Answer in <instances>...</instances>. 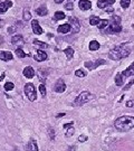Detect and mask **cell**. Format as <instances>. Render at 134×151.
<instances>
[{
    "mask_svg": "<svg viewBox=\"0 0 134 151\" xmlns=\"http://www.w3.org/2000/svg\"><path fill=\"white\" fill-rule=\"evenodd\" d=\"M114 127L117 131H121V132L130 131L134 128V116H128V115L121 116L115 120Z\"/></svg>",
    "mask_w": 134,
    "mask_h": 151,
    "instance_id": "1",
    "label": "cell"
},
{
    "mask_svg": "<svg viewBox=\"0 0 134 151\" xmlns=\"http://www.w3.org/2000/svg\"><path fill=\"white\" fill-rule=\"evenodd\" d=\"M131 53V49L125 46V45H119L116 47H114L113 49L110 50L108 53V56L113 61H120V59H123V58L127 57Z\"/></svg>",
    "mask_w": 134,
    "mask_h": 151,
    "instance_id": "2",
    "label": "cell"
},
{
    "mask_svg": "<svg viewBox=\"0 0 134 151\" xmlns=\"http://www.w3.org/2000/svg\"><path fill=\"white\" fill-rule=\"evenodd\" d=\"M24 88H25V94L27 95L28 100L34 102L37 99V93H36V88L34 86V84L33 83H27Z\"/></svg>",
    "mask_w": 134,
    "mask_h": 151,
    "instance_id": "3",
    "label": "cell"
},
{
    "mask_svg": "<svg viewBox=\"0 0 134 151\" xmlns=\"http://www.w3.org/2000/svg\"><path fill=\"white\" fill-rule=\"evenodd\" d=\"M122 30V26H121V18L119 16H114L113 22L111 24V26H108V33H120Z\"/></svg>",
    "mask_w": 134,
    "mask_h": 151,
    "instance_id": "4",
    "label": "cell"
},
{
    "mask_svg": "<svg viewBox=\"0 0 134 151\" xmlns=\"http://www.w3.org/2000/svg\"><path fill=\"white\" fill-rule=\"evenodd\" d=\"M92 97H93V95L90 93V92H87V91L82 92V93L76 97V100H75V105H82V104H84L86 102H88Z\"/></svg>",
    "mask_w": 134,
    "mask_h": 151,
    "instance_id": "5",
    "label": "cell"
},
{
    "mask_svg": "<svg viewBox=\"0 0 134 151\" xmlns=\"http://www.w3.org/2000/svg\"><path fill=\"white\" fill-rule=\"evenodd\" d=\"M106 64V62L104 59H97V61H94V62H85V67H87L90 71L95 70L96 67H99V65H104Z\"/></svg>",
    "mask_w": 134,
    "mask_h": 151,
    "instance_id": "6",
    "label": "cell"
},
{
    "mask_svg": "<svg viewBox=\"0 0 134 151\" xmlns=\"http://www.w3.org/2000/svg\"><path fill=\"white\" fill-rule=\"evenodd\" d=\"M69 25L73 33H78L81 30V22L76 17H69Z\"/></svg>",
    "mask_w": 134,
    "mask_h": 151,
    "instance_id": "7",
    "label": "cell"
},
{
    "mask_svg": "<svg viewBox=\"0 0 134 151\" xmlns=\"http://www.w3.org/2000/svg\"><path fill=\"white\" fill-rule=\"evenodd\" d=\"M78 6H79V9H81V10L86 11V10H90V9L92 8V2H91L90 0H79Z\"/></svg>",
    "mask_w": 134,
    "mask_h": 151,
    "instance_id": "8",
    "label": "cell"
},
{
    "mask_svg": "<svg viewBox=\"0 0 134 151\" xmlns=\"http://www.w3.org/2000/svg\"><path fill=\"white\" fill-rule=\"evenodd\" d=\"M37 62H44L45 59H47V54L42 49H38L36 50V54L35 56H34Z\"/></svg>",
    "mask_w": 134,
    "mask_h": 151,
    "instance_id": "9",
    "label": "cell"
},
{
    "mask_svg": "<svg viewBox=\"0 0 134 151\" xmlns=\"http://www.w3.org/2000/svg\"><path fill=\"white\" fill-rule=\"evenodd\" d=\"M53 90L55 92H57V93H63V92H65V90H66V84L64 83L62 79H59L56 84H55V86H54Z\"/></svg>",
    "mask_w": 134,
    "mask_h": 151,
    "instance_id": "10",
    "label": "cell"
},
{
    "mask_svg": "<svg viewBox=\"0 0 134 151\" xmlns=\"http://www.w3.org/2000/svg\"><path fill=\"white\" fill-rule=\"evenodd\" d=\"M121 74H122V76H123L124 79H126L128 76H134V63H132L126 70H124Z\"/></svg>",
    "mask_w": 134,
    "mask_h": 151,
    "instance_id": "11",
    "label": "cell"
},
{
    "mask_svg": "<svg viewBox=\"0 0 134 151\" xmlns=\"http://www.w3.org/2000/svg\"><path fill=\"white\" fill-rule=\"evenodd\" d=\"M11 7H12V2L10 0H6V1L1 2L0 3V14H5L8 9Z\"/></svg>",
    "mask_w": 134,
    "mask_h": 151,
    "instance_id": "12",
    "label": "cell"
},
{
    "mask_svg": "<svg viewBox=\"0 0 134 151\" xmlns=\"http://www.w3.org/2000/svg\"><path fill=\"white\" fill-rule=\"evenodd\" d=\"M114 2H115V0H99L97 1V7L105 9V8L110 7L111 5H113Z\"/></svg>",
    "mask_w": 134,
    "mask_h": 151,
    "instance_id": "13",
    "label": "cell"
},
{
    "mask_svg": "<svg viewBox=\"0 0 134 151\" xmlns=\"http://www.w3.org/2000/svg\"><path fill=\"white\" fill-rule=\"evenodd\" d=\"M31 28H33L34 34H36V35H42V29L39 26V22H37V20H33L31 22Z\"/></svg>",
    "mask_w": 134,
    "mask_h": 151,
    "instance_id": "14",
    "label": "cell"
},
{
    "mask_svg": "<svg viewBox=\"0 0 134 151\" xmlns=\"http://www.w3.org/2000/svg\"><path fill=\"white\" fill-rule=\"evenodd\" d=\"M22 73H24V76L27 77V79H33V77L35 76V71H34V68H33L31 66H27V67H25Z\"/></svg>",
    "mask_w": 134,
    "mask_h": 151,
    "instance_id": "15",
    "label": "cell"
},
{
    "mask_svg": "<svg viewBox=\"0 0 134 151\" xmlns=\"http://www.w3.org/2000/svg\"><path fill=\"white\" fill-rule=\"evenodd\" d=\"M0 59L3 62H8L12 59V54L10 51H5V50H0Z\"/></svg>",
    "mask_w": 134,
    "mask_h": 151,
    "instance_id": "16",
    "label": "cell"
},
{
    "mask_svg": "<svg viewBox=\"0 0 134 151\" xmlns=\"http://www.w3.org/2000/svg\"><path fill=\"white\" fill-rule=\"evenodd\" d=\"M71 30H72V27L69 24L60 25V26H58V28H57V31L60 33V34H67V33H69Z\"/></svg>",
    "mask_w": 134,
    "mask_h": 151,
    "instance_id": "17",
    "label": "cell"
},
{
    "mask_svg": "<svg viewBox=\"0 0 134 151\" xmlns=\"http://www.w3.org/2000/svg\"><path fill=\"white\" fill-rule=\"evenodd\" d=\"M11 43L14 45H21V44H24V38L21 35H15L11 38Z\"/></svg>",
    "mask_w": 134,
    "mask_h": 151,
    "instance_id": "18",
    "label": "cell"
},
{
    "mask_svg": "<svg viewBox=\"0 0 134 151\" xmlns=\"http://www.w3.org/2000/svg\"><path fill=\"white\" fill-rule=\"evenodd\" d=\"M26 151H38V145L36 143L35 141H29L28 144H27V148H26Z\"/></svg>",
    "mask_w": 134,
    "mask_h": 151,
    "instance_id": "19",
    "label": "cell"
},
{
    "mask_svg": "<svg viewBox=\"0 0 134 151\" xmlns=\"http://www.w3.org/2000/svg\"><path fill=\"white\" fill-rule=\"evenodd\" d=\"M123 83H124V77L122 76V74H121V73L116 74V76H115V84H116L117 86H122Z\"/></svg>",
    "mask_w": 134,
    "mask_h": 151,
    "instance_id": "20",
    "label": "cell"
},
{
    "mask_svg": "<svg viewBox=\"0 0 134 151\" xmlns=\"http://www.w3.org/2000/svg\"><path fill=\"white\" fill-rule=\"evenodd\" d=\"M36 14L38 15V16H46V15L48 14V10H47V8L46 7L42 6V7L36 9Z\"/></svg>",
    "mask_w": 134,
    "mask_h": 151,
    "instance_id": "21",
    "label": "cell"
},
{
    "mask_svg": "<svg viewBox=\"0 0 134 151\" xmlns=\"http://www.w3.org/2000/svg\"><path fill=\"white\" fill-rule=\"evenodd\" d=\"M64 53H65V55H66L67 59H71V58L74 56V49H73L72 47H67V48H65V49H64Z\"/></svg>",
    "mask_w": 134,
    "mask_h": 151,
    "instance_id": "22",
    "label": "cell"
},
{
    "mask_svg": "<svg viewBox=\"0 0 134 151\" xmlns=\"http://www.w3.org/2000/svg\"><path fill=\"white\" fill-rule=\"evenodd\" d=\"M99 42H96V40H92L91 43H90V50H97L99 48Z\"/></svg>",
    "mask_w": 134,
    "mask_h": 151,
    "instance_id": "23",
    "label": "cell"
},
{
    "mask_svg": "<svg viewBox=\"0 0 134 151\" xmlns=\"http://www.w3.org/2000/svg\"><path fill=\"white\" fill-rule=\"evenodd\" d=\"M101 22V19H99V17H96V16H92L91 18H90V24L92 25V26H97Z\"/></svg>",
    "mask_w": 134,
    "mask_h": 151,
    "instance_id": "24",
    "label": "cell"
},
{
    "mask_svg": "<svg viewBox=\"0 0 134 151\" xmlns=\"http://www.w3.org/2000/svg\"><path fill=\"white\" fill-rule=\"evenodd\" d=\"M65 18V14L63 11H56L55 16H54V20H63Z\"/></svg>",
    "mask_w": 134,
    "mask_h": 151,
    "instance_id": "25",
    "label": "cell"
},
{
    "mask_svg": "<svg viewBox=\"0 0 134 151\" xmlns=\"http://www.w3.org/2000/svg\"><path fill=\"white\" fill-rule=\"evenodd\" d=\"M16 55H17V57H19V58H25L26 56H27V54L24 51V50L21 49V48H17L16 49Z\"/></svg>",
    "mask_w": 134,
    "mask_h": 151,
    "instance_id": "26",
    "label": "cell"
},
{
    "mask_svg": "<svg viewBox=\"0 0 134 151\" xmlns=\"http://www.w3.org/2000/svg\"><path fill=\"white\" fill-rule=\"evenodd\" d=\"M34 44H35L36 46H38L39 48H42V49H45V48H47L48 47V45L47 44H45L44 42H40V40H34Z\"/></svg>",
    "mask_w": 134,
    "mask_h": 151,
    "instance_id": "27",
    "label": "cell"
},
{
    "mask_svg": "<svg viewBox=\"0 0 134 151\" xmlns=\"http://www.w3.org/2000/svg\"><path fill=\"white\" fill-rule=\"evenodd\" d=\"M107 25H108V20L107 19H101V22L97 25V27H99V29H104Z\"/></svg>",
    "mask_w": 134,
    "mask_h": 151,
    "instance_id": "28",
    "label": "cell"
},
{
    "mask_svg": "<svg viewBox=\"0 0 134 151\" xmlns=\"http://www.w3.org/2000/svg\"><path fill=\"white\" fill-rule=\"evenodd\" d=\"M75 75L77 77H85L86 76V72H84L83 70H76L75 71Z\"/></svg>",
    "mask_w": 134,
    "mask_h": 151,
    "instance_id": "29",
    "label": "cell"
},
{
    "mask_svg": "<svg viewBox=\"0 0 134 151\" xmlns=\"http://www.w3.org/2000/svg\"><path fill=\"white\" fill-rule=\"evenodd\" d=\"M130 3H131V0H121V6H122V8H124V9L128 8Z\"/></svg>",
    "mask_w": 134,
    "mask_h": 151,
    "instance_id": "30",
    "label": "cell"
},
{
    "mask_svg": "<svg viewBox=\"0 0 134 151\" xmlns=\"http://www.w3.org/2000/svg\"><path fill=\"white\" fill-rule=\"evenodd\" d=\"M14 87H15L14 83H11V82H8V83L5 84V90H6V91H12Z\"/></svg>",
    "mask_w": 134,
    "mask_h": 151,
    "instance_id": "31",
    "label": "cell"
},
{
    "mask_svg": "<svg viewBox=\"0 0 134 151\" xmlns=\"http://www.w3.org/2000/svg\"><path fill=\"white\" fill-rule=\"evenodd\" d=\"M24 19L25 20H30L31 19V15L28 10H24Z\"/></svg>",
    "mask_w": 134,
    "mask_h": 151,
    "instance_id": "32",
    "label": "cell"
},
{
    "mask_svg": "<svg viewBox=\"0 0 134 151\" xmlns=\"http://www.w3.org/2000/svg\"><path fill=\"white\" fill-rule=\"evenodd\" d=\"M39 91H40V93H42V96L45 97V96H46V87H45L44 84H40V85H39Z\"/></svg>",
    "mask_w": 134,
    "mask_h": 151,
    "instance_id": "33",
    "label": "cell"
},
{
    "mask_svg": "<svg viewBox=\"0 0 134 151\" xmlns=\"http://www.w3.org/2000/svg\"><path fill=\"white\" fill-rule=\"evenodd\" d=\"M74 132H75V130H74V128H73V127H72V128H68L67 132H66V137H67V138L72 137V136L74 134Z\"/></svg>",
    "mask_w": 134,
    "mask_h": 151,
    "instance_id": "34",
    "label": "cell"
},
{
    "mask_svg": "<svg viewBox=\"0 0 134 151\" xmlns=\"http://www.w3.org/2000/svg\"><path fill=\"white\" fill-rule=\"evenodd\" d=\"M48 133H49L50 139H51V140H54V139H55V131H54L53 128H49V129H48Z\"/></svg>",
    "mask_w": 134,
    "mask_h": 151,
    "instance_id": "35",
    "label": "cell"
},
{
    "mask_svg": "<svg viewBox=\"0 0 134 151\" xmlns=\"http://www.w3.org/2000/svg\"><path fill=\"white\" fill-rule=\"evenodd\" d=\"M133 84H134V79H133V81H131V82H130L128 84H126V85L124 86V88H123V90H124V91H127V90H128L130 87H131V86H132V85H133Z\"/></svg>",
    "mask_w": 134,
    "mask_h": 151,
    "instance_id": "36",
    "label": "cell"
},
{
    "mask_svg": "<svg viewBox=\"0 0 134 151\" xmlns=\"http://www.w3.org/2000/svg\"><path fill=\"white\" fill-rule=\"evenodd\" d=\"M87 140V137L86 136H79L78 137V141H81V142H85Z\"/></svg>",
    "mask_w": 134,
    "mask_h": 151,
    "instance_id": "37",
    "label": "cell"
},
{
    "mask_svg": "<svg viewBox=\"0 0 134 151\" xmlns=\"http://www.w3.org/2000/svg\"><path fill=\"white\" fill-rule=\"evenodd\" d=\"M65 8H66L67 10H73V8H74V6H73V2H69V3H67Z\"/></svg>",
    "mask_w": 134,
    "mask_h": 151,
    "instance_id": "38",
    "label": "cell"
},
{
    "mask_svg": "<svg viewBox=\"0 0 134 151\" xmlns=\"http://www.w3.org/2000/svg\"><path fill=\"white\" fill-rule=\"evenodd\" d=\"M126 106L127 108H133L134 106V101H128V102H126Z\"/></svg>",
    "mask_w": 134,
    "mask_h": 151,
    "instance_id": "39",
    "label": "cell"
},
{
    "mask_svg": "<svg viewBox=\"0 0 134 151\" xmlns=\"http://www.w3.org/2000/svg\"><path fill=\"white\" fill-rule=\"evenodd\" d=\"M63 127L65 128V129H68V128H72V127H73V122H72V123H65Z\"/></svg>",
    "mask_w": 134,
    "mask_h": 151,
    "instance_id": "40",
    "label": "cell"
},
{
    "mask_svg": "<svg viewBox=\"0 0 134 151\" xmlns=\"http://www.w3.org/2000/svg\"><path fill=\"white\" fill-rule=\"evenodd\" d=\"M105 10L107 11V13H113V11H114V8H112L111 6H110V7L105 8Z\"/></svg>",
    "mask_w": 134,
    "mask_h": 151,
    "instance_id": "41",
    "label": "cell"
},
{
    "mask_svg": "<svg viewBox=\"0 0 134 151\" xmlns=\"http://www.w3.org/2000/svg\"><path fill=\"white\" fill-rule=\"evenodd\" d=\"M75 149H76V147L73 145V147H69V148L67 149V151H75Z\"/></svg>",
    "mask_w": 134,
    "mask_h": 151,
    "instance_id": "42",
    "label": "cell"
},
{
    "mask_svg": "<svg viewBox=\"0 0 134 151\" xmlns=\"http://www.w3.org/2000/svg\"><path fill=\"white\" fill-rule=\"evenodd\" d=\"M65 113H59V114H57V118H62V116H65Z\"/></svg>",
    "mask_w": 134,
    "mask_h": 151,
    "instance_id": "43",
    "label": "cell"
},
{
    "mask_svg": "<svg viewBox=\"0 0 134 151\" xmlns=\"http://www.w3.org/2000/svg\"><path fill=\"white\" fill-rule=\"evenodd\" d=\"M3 77H5V73H2V74H1V76H0V82L3 79Z\"/></svg>",
    "mask_w": 134,
    "mask_h": 151,
    "instance_id": "44",
    "label": "cell"
},
{
    "mask_svg": "<svg viewBox=\"0 0 134 151\" xmlns=\"http://www.w3.org/2000/svg\"><path fill=\"white\" fill-rule=\"evenodd\" d=\"M63 1L64 0H55V2H56V3H62Z\"/></svg>",
    "mask_w": 134,
    "mask_h": 151,
    "instance_id": "45",
    "label": "cell"
}]
</instances>
